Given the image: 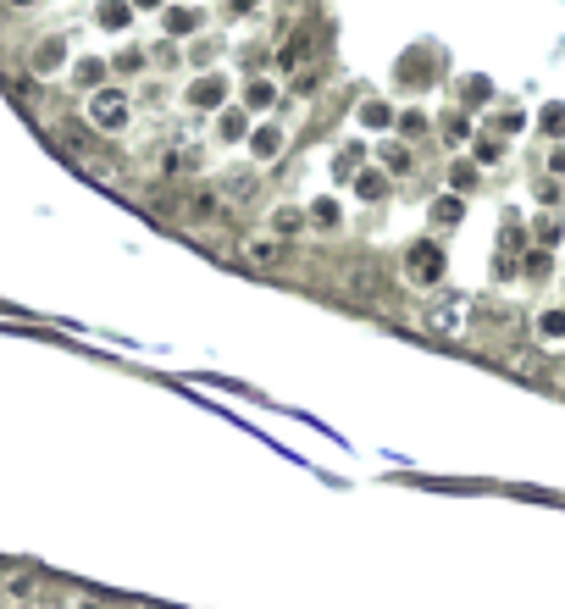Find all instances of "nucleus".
I'll use <instances>...</instances> for the list:
<instances>
[{
    "label": "nucleus",
    "mask_w": 565,
    "mask_h": 609,
    "mask_svg": "<svg viewBox=\"0 0 565 609\" xmlns=\"http://www.w3.org/2000/svg\"><path fill=\"white\" fill-rule=\"evenodd\" d=\"M427 333L444 338V344H471V333H477V299L471 294H438L433 311H427Z\"/></svg>",
    "instance_id": "f257e3e1"
},
{
    "label": "nucleus",
    "mask_w": 565,
    "mask_h": 609,
    "mask_svg": "<svg viewBox=\"0 0 565 609\" xmlns=\"http://www.w3.org/2000/svg\"><path fill=\"white\" fill-rule=\"evenodd\" d=\"M84 117H89V128H95V133H128V122H133L128 89H95Z\"/></svg>",
    "instance_id": "f03ea898"
},
{
    "label": "nucleus",
    "mask_w": 565,
    "mask_h": 609,
    "mask_svg": "<svg viewBox=\"0 0 565 609\" xmlns=\"http://www.w3.org/2000/svg\"><path fill=\"white\" fill-rule=\"evenodd\" d=\"M405 277L416 288H438V277H444V250H438V239H416L405 250Z\"/></svg>",
    "instance_id": "7ed1b4c3"
},
{
    "label": "nucleus",
    "mask_w": 565,
    "mask_h": 609,
    "mask_svg": "<svg viewBox=\"0 0 565 609\" xmlns=\"http://www.w3.org/2000/svg\"><path fill=\"white\" fill-rule=\"evenodd\" d=\"M239 261L244 266H283L289 261V244L277 239V233H244L239 239Z\"/></svg>",
    "instance_id": "20e7f679"
},
{
    "label": "nucleus",
    "mask_w": 565,
    "mask_h": 609,
    "mask_svg": "<svg viewBox=\"0 0 565 609\" xmlns=\"http://www.w3.org/2000/svg\"><path fill=\"white\" fill-rule=\"evenodd\" d=\"M183 100H189L194 111H217L222 100H228V78H222V72H200V78L189 84V95H183Z\"/></svg>",
    "instance_id": "39448f33"
},
{
    "label": "nucleus",
    "mask_w": 565,
    "mask_h": 609,
    "mask_svg": "<svg viewBox=\"0 0 565 609\" xmlns=\"http://www.w3.org/2000/svg\"><path fill=\"white\" fill-rule=\"evenodd\" d=\"M61 67H67V39H61V34H45V39L34 45V72H39V78H56Z\"/></svg>",
    "instance_id": "423d86ee"
},
{
    "label": "nucleus",
    "mask_w": 565,
    "mask_h": 609,
    "mask_svg": "<svg viewBox=\"0 0 565 609\" xmlns=\"http://www.w3.org/2000/svg\"><path fill=\"white\" fill-rule=\"evenodd\" d=\"M194 167H200V150H194V144H172V150H161V172H167V178H189Z\"/></svg>",
    "instance_id": "0eeeda50"
},
{
    "label": "nucleus",
    "mask_w": 565,
    "mask_h": 609,
    "mask_svg": "<svg viewBox=\"0 0 565 609\" xmlns=\"http://www.w3.org/2000/svg\"><path fill=\"white\" fill-rule=\"evenodd\" d=\"M377 161H383L388 178H410V172H416V156H410V144H383V150H377Z\"/></svg>",
    "instance_id": "6e6552de"
},
{
    "label": "nucleus",
    "mask_w": 565,
    "mask_h": 609,
    "mask_svg": "<svg viewBox=\"0 0 565 609\" xmlns=\"http://www.w3.org/2000/svg\"><path fill=\"white\" fill-rule=\"evenodd\" d=\"M95 23L111 28V34H122V28L133 23V0H100V6H95Z\"/></svg>",
    "instance_id": "1a4fd4ad"
},
{
    "label": "nucleus",
    "mask_w": 565,
    "mask_h": 609,
    "mask_svg": "<svg viewBox=\"0 0 565 609\" xmlns=\"http://www.w3.org/2000/svg\"><path fill=\"white\" fill-rule=\"evenodd\" d=\"M183 216H189V222H217V216H222V194L217 189H200V194H189V211H183Z\"/></svg>",
    "instance_id": "9d476101"
},
{
    "label": "nucleus",
    "mask_w": 565,
    "mask_h": 609,
    "mask_svg": "<svg viewBox=\"0 0 565 609\" xmlns=\"http://www.w3.org/2000/svg\"><path fill=\"white\" fill-rule=\"evenodd\" d=\"M532 333H538L543 344H565V305H549V311H538Z\"/></svg>",
    "instance_id": "9b49d317"
},
{
    "label": "nucleus",
    "mask_w": 565,
    "mask_h": 609,
    "mask_svg": "<svg viewBox=\"0 0 565 609\" xmlns=\"http://www.w3.org/2000/svg\"><path fill=\"white\" fill-rule=\"evenodd\" d=\"M460 216H466V205H460V194H438V200H433V227H455Z\"/></svg>",
    "instance_id": "f8f14e48"
},
{
    "label": "nucleus",
    "mask_w": 565,
    "mask_h": 609,
    "mask_svg": "<svg viewBox=\"0 0 565 609\" xmlns=\"http://www.w3.org/2000/svg\"><path fill=\"white\" fill-rule=\"evenodd\" d=\"M250 150H255V161H272L277 150H283V133H277V128H255L250 133Z\"/></svg>",
    "instance_id": "ddd939ff"
},
{
    "label": "nucleus",
    "mask_w": 565,
    "mask_h": 609,
    "mask_svg": "<svg viewBox=\"0 0 565 609\" xmlns=\"http://www.w3.org/2000/svg\"><path fill=\"white\" fill-rule=\"evenodd\" d=\"M73 78H78L84 89H106V84H100V78H106V61H100V56H84V61L73 67Z\"/></svg>",
    "instance_id": "4468645a"
},
{
    "label": "nucleus",
    "mask_w": 565,
    "mask_h": 609,
    "mask_svg": "<svg viewBox=\"0 0 565 609\" xmlns=\"http://www.w3.org/2000/svg\"><path fill=\"white\" fill-rule=\"evenodd\" d=\"M355 194H361V200H383L388 178H383V172H355Z\"/></svg>",
    "instance_id": "2eb2a0df"
},
{
    "label": "nucleus",
    "mask_w": 565,
    "mask_h": 609,
    "mask_svg": "<svg viewBox=\"0 0 565 609\" xmlns=\"http://www.w3.org/2000/svg\"><path fill=\"white\" fill-rule=\"evenodd\" d=\"M244 100H250V106H272V100H277V89L272 84H266V78H250V84H244Z\"/></svg>",
    "instance_id": "dca6fc26"
},
{
    "label": "nucleus",
    "mask_w": 565,
    "mask_h": 609,
    "mask_svg": "<svg viewBox=\"0 0 565 609\" xmlns=\"http://www.w3.org/2000/svg\"><path fill=\"white\" fill-rule=\"evenodd\" d=\"M217 139H222V144L244 139V111H222V122H217Z\"/></svg>",
    "instance_id": "f3484780"
},
{
    "label": "nucleus",
    "mask_w": 565,
    "mask_h": 609,
    "mask_svg": "<svg viewBox=\"0 0 565 609\" xmlns=\"http://www.w3.org/2000/svg\"><path fill=\"white\" fill-rule=\"evenodd\" d=\"M361 122L366 128H388V122H394V111L383 106V100H366V111H361Z\"/></svg>",
    "instance_id": "a211bd4d"
},
{
    "label": "nucleus",
    "mask_w": 565,
    "mask_h": 609,
    "mask_svg": "<svg viewBox=\"0 0 565 609\" xmlns=\"http://www.w3.org/2000/svg\"><path fill=\"white\" fill-rule=\"evenodd\" d=\"M311 222L316 227H338V200H316L311 205Z\"/></svg>",
    "instance_id": "6ab92c4d"
},
{
    "label": "nucleus",
    "mask_w": 565,
    "mask_h": 609,
    "mask_svg": "<svg viewBox=\"0 0 565 609\" xmlns=\"http://www.w3.org/2000/svg\"><path fill=\"white\" fill-rule=\"evenodd\" d=\"M361 156H366L361 144H344V150H338V172H344V178L349 172H361Z\"/></svg>",
    "instance_id": "aec40b11"
},
{
    "label": "nucleus",
    "mask_w": 565,
    "mask_h": 609,
    "mask_svg": "<svg viewBox=\"0 0 565 609\" xmlns=\"http://www.w3.org/2000/svg\"><path fill=\"white\" fill-rule=\"evenodd\" d=\"M499 156H505V144L499 139H477V161L482 167H499Z\"/></svg>",
    "instance_id": "412c9836"
},
{
    "label": "nucleus",
    "mask_w": 565,
    "mask_h": 609,
    "mask_svg": "<svg viewBox=\"0 0 565 609\" xmlns=\"http://www.w3.org/2000/svg\"><path fill=\"white\" fill-rule=\"evenodd\" d=\"M355 288H366V299H377V266H355Z\"/></svg>",
    "instance_id": "4be33fe9"
},
{
    "label": "nucleus",
    "mask_w": 565,
    "mask_h": 609,
    "mask_svg": "<svg viewBox=\"0 0 565 609\" xmlns=\"http://www.w3.org/2000/svg\"><path fill=\"white\" fill-rule=\"evenodd\" d=\"M444 139H449V144L471 139V122H466V117H449V122H444Z\"/></svg>",
    "instance_id": "5701e85b"
},
{
    "label": "nucleus",
    "mask_w": 565,
    "mask_h": 609,
    "mask_svg": "<svg viewBox=\"0 0 565 609\" xmlns=\"http://www.w3.org/2000/svg\"><path fill=\"white\" fill-rule=\"evenodd\" d=\"M194 28V12H167V34H189Z\"/></svg>",
    "instance_id": "b1692460"
},
{
    "label": "nucleus",
    "mask_w": 565,
    "mask_h": 609,
    "mask_svg": "<svg viewBox=\"0 0 565 609\" xmlns=\"http://www.w3.org/2000/svg\"><path fill=\"white\" fill-rule=\"evenodd\" d=\"M543 128H549V133H565V106H543Z\"/></svg>",
    "instance_id": "393cba45"
},
{
    "label": "nucleus",
    "mask_w": 565,
    "mask_h": 609,
    "mask_svg": "<svg viewBox=\"0 0 565 609\" xmlns=\"http://www.w3.org/2000/svg\"><path fill=\"white\" fill-rule=\"evenodd\" d=\"M538 239L543 244H560V222H554V216H543V222H538Z\"/></svg>",
    "instance_id": "a878e982"
},
{
    "label": "nucleus",
    "mask_w": 565,
    "mask_h": 609,
    "mask_svg": "<svg viewBox=\"0 0 565 609\" xmlns=\"http://www.w3.org/2000/svg\"><path fill=\"white\" fill-rule=\"evenodd\" d=\"M305 216L300 211H277V233H294V227H300Z\"/></svg>",
    "instance_id": "bb28decb"
},
{
    "label": "nucleus",
    "mask_w": 565,
    "mask_h": 609,
    "mask_svg": "<svg viewBox=\"0 0 565 609\" xmlns=\"http://www.w3.org/2000/svg\"><path fill=\"white\" fill-rule=\"evenodd\" d=\"M543 272H549V250H538V255L527 261V277H543Z\"/></svg>",
    "instance_id": "cd10ccee"
},
{
    "label": "nucleus",
    "mask_w": 565,
    "mask_h": 609,
    "mask_svg": "<svg viewBox=\"0 0 565 609\" xmlns=\"http://www.w3.org/2000/svg\"><path fill=\"white\" fill-rule=\"evenodd\" d=\"M250 189H255V178H233V183H228V194H233V200H244Z\"/></svg>",
    "instance_id": "c85d7f7f"
},
{
    "label": "nucleus",
    "mask_w": 565,
    "mask_h": 609,
    "mask_svg": "<svg viewBox=\"0 0 565 609\" xmlns=\"http://www.w3.org/2000/svg\"><path fill=\"white\" fill-rule=\"evenodd\" d=\"M549 172H554V178H565V150H554V156H549Z\"/></svg>",
    "instance_id": "c756f323"
},
{
    "label": "nucleus",
    "mask_w": 565,
    "mask_h": 609,
    "mask_svg": "<svg viewBox=\"0 0 565 609\" xmlns=\"http://www.w3.org/2000/svg\"><path fill=\"white\" fill-rule=\"evenodd\" d=\"M78 609H100V598H78Z\"/></svg>",
    "instance_id": "7c9ffc66"
},
{
    "label": "nucleus",
    "mask_w": 565,
    "mask_h": 609,
    "mask_svg": "<svg viewBox=\"0 0 565 609\" xmlns=\"http://www.w3.org/2000/svg\"><path fill=\"white\" fill-rule=\"evenodd\" d=\"M133 6H161V0H133Z\"/></svg>",
    "instance_id": "2f4dec72"
},
{
    "label": "nucleus",
    "mask_w": 565,
    "mask_h": 609,
    "mask_svg": "<svg viewBox=\"0 0 565 609\" xmlns=\"http://www.w3.org/2000/svg\"><path fill=\"white\" fill-rule=\"evenodd\" d=\"M12 6H34V0H12Z\"/></svg>",
    "instance_id": "473e14b6"
}]
</instances>
